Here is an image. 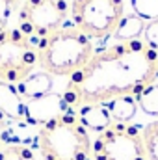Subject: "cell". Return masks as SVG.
<instances>
[{
	"label": "cell",
	"mask_w": 158,
	"mask_h": 160,
	"mask_svg": "<svg viewBox=\"0 0 158 160\" xmlns=\"http://www.w3.org/2000/svg\"><path fill=\"white\" fill-rule=\"evenodd\" d=\"M0 112L9 121H24V101L13 84L0 82Z\"/></svg>",
	"instance_id": "cell-9"
},
{
	"label": "cell",
	"mask_w": 158,
	"mask_h": 160,
	"mask_svg": "<svg viewBox=\"0 0 158 160\" xmlns=\"http://www.w3.org/2000/svg\"><path fill=\"white\" fill-rule=\"evenodd\" d=\"M71 22L89 39L116 34L125 17V0H71Z\"/></svg>",
	"instance_id": "cell-4"
},
{
	"label": "cell",
	"mask_w": 158,
	"mask_h": 160,
	"mask_svg": "<svg viewBox=\"0 0 158 160\" xmlns=\"http://www.w3.org/2000/svg\"><path fill=\"white\" fill-rule=\"evenodd\" d=\"M136 102L138 106L149 114V116H158V84H151L147 86L141 93L136 95Z\"/></svg>",
	"instance_id": "cell-15"
},
{
	"label": "cell",
	"mask_w": 158,
	"mask_h": 160,
	"mask_svg": "<svg viewBox=\"0 0 158 160\" xmlns=\"http://www.w3.org/2000/svg\"><path fill=\"white\" fill-rule=\"evenodd\" d=\"M141 136H143V143H145L149 160H158V119L145 125L141 128Z\"/></svg>",
	"instance_id": "cell-16"
},
{
	"label": "cell",
	"mask_w": 158,
	"mask_h": 160,
	"mask_svg": "<svg viewBox=\"0 0 158 160\" xmlns=\"http://www.w3.org/2000/svg\"><path fill=\"white\" fill-rule=\"evenodd\" d=\"M158 78V50L143 39L121 41L95 50L86 67L75 73L63 95L69 108L106 104L117 97H136Z\"/></svg>",
	"instance_id": "cell-1"
},
{
	"label": "cell",
	"mask_w": 158,
	"mask_h": 160,
	"mask_svg": "<svg viewBox=\"0 0 158 160\" xmlns=\"http://www.w3.org/2000/svg\"><path fill=\"white\" fill-rule=\"evenodd\" d=\"M0 160H37V155L26 145L4 142L0 145Z\"/></svg>",
	"instance_id": "cell-14"
},
{
	"label": "cell",
	"mask_w": 158,
	"mask_h": 160,
	"mask_svg": "<svg viewBox=\"0 0 158 160\" xmlns=\"http://www.w3.org/2000/svg\"><path fill=\"white\" fill-rule=\"evenodd\" d=\"M136 108H138V102H136V97H132V95L117 97V99L106 102V110L110 112L112 121H119V123H128L134 118Z\"/></svg>",
	"instance_id": "cell-12"
},
{
	"label": "cell",
	"mask_w": 158,
	"mask_h": 160,
	"mask_svg": "<svg viewBox=\"0 0 158 160\" xmlns=\"http://www.w3.org/2000/svg\"><path fill=\"white\" fill-rule=\"evenodd\" d=\"M13 2H15V6H17V8H21V4H22L24 0H13Z\"/></svg>",
	"instance_id": "cell-21"
},
{
	"label": "cell",
	"mask_w": 158,
	"mask_h": 160,
	"mask_svg": "<svg viewBox=\"0 0 158 160\" xmlns=\"http://www.w3.org/2000/svg\"><path fill=\"white\" fill-rule=\"evenodd\" d=\"M143 41L151 47L158 50V19L156 21H151L149 24H145V30H143Z\"/></svg>",
	"instance_id": "cell-19"
},
{
	"label": "cell",
	"mask_w": 158,
	"mask_h": 160,
	"mask_svg": "<svg viewBox=\"0 0 158 160\" xmlns=\"http://www.w3.org/2000/svg\"><path fill=\"white\" fill-rule=\"evenodd\" d=\"M37 65L50 77H73L87 65L95 54L91 39L71 22L52 32L48 38L37 39Z\"/></svg>",
	"instance_id": "cell-2"
},
{
	"label": "cell",
	"mask_w": 158,
	"mask_h": 160,
	"mask_svg": "<svg viewBox=\"0 0 158 160\" xmlns=\"http://www.w3.org/2000/svg\"><path fill=\"white\" fill-rule=\"evenodd\" d=\"M78 119L80 123L95 132H102L106 130L114 121L110 118V112L106 110L104 104H87V106H80L78 108Z\"/></svg>",
	"instance_id": "cell-11"
},
{
	"label": "cell",
	"mask_w": 158,
	"mask_h": 160,
	"mask_svg": "<svg viewBox=\"0 0 158 160\" xmlns=\"http://www.w3.org/2000/svg\"><path fill=\"white\" fill-rule=\"evenodd\" d=\"M7 128H9V119L0 112V145L6 142V134H7Z\"/></svg>",
	"instance_id": "cell-20"
},
{
	"label": "cell",
	"mask_w": 158,
	"mask_h": 160,
	"mask_svg": "<svg viewBox=\"0 0 158 160\" xmlns=\"http://www.w3.org/2000/svg\"><path fill=\"white\" fill-rule=\"evenodd\" d=\"M43 160H91V138L75 110L39 127L36 138Z\"/></svg>",
	"instance_id": "cell-3"
},
{
	"label": "cell",
	"mask_w": 158,
	"mask_h": 160,
	"mask_svg": "<svg viewBox=\"0 0 158 160\" xmlns=\"http://www.w3.org/2000/svg\"><path fill=\"white\" fill-rule=\"evenodd\" d=\"M69 110H73V108H69V104L63 101V95L50 91L43 97L24 102V112H26L24 121H28L30 125H36V127H43L50 121L58 119L60 116H63Z\"/></svg>",
	"instance_id": "cell-8"
},
{
	"label": "cell",
	"mask_w": 158,
	"mask_h": 160,
	"mask_svg": "<svg viewBox=\"0 0 158 160\" xmlns=\"http://www.w3.org/2000/svg\"><path fill=\"white\" fill-rule=\"evenodd\" d=\"M17 9L13 0H0V32H4L9 24V17L11 13Z\"/></svg>",
	"instance_id": "cell-18"
},
{
	"label": "cell",
	"mask_w": 158,
	"mask_h": 160,
	"mask_svg": "<svg viewBox=\"0 0 158 160\" xmlns=\"http://www.w3.org/2000/svg\"><path fill=\"white\" fill-rule=\"evenodd\" d=\"M37 38L24 36L17 26L0 32V82L21 84L37 65Z\"/></svg>",
	"instance_id": "cell-5"
},
{
	"label": "cell",
	"mask_w": 158,
	"mask_h": 160,
	"mask_svg": "<svg viewBox=\"0 0 158 160\" xmlns=\"http://www.w3.org/2000/svg\"><path fill=\"white\" fill-rule=\"evenodd\" d=\"M93 160H149L141 127L114 121L91 145Z\"/></svg>",
	"instance_id": "cell-6"
},
{
	"label": "cell",
	"mask_w": 158,
	"mask_h": 160,
	"mask_svg": "<svg viewBox=\"0 0 158 160\" xmlns=\"http://www.w3.org/2000/svg\"><path fill=\"white\" fill-rule=\"evenodd\" d=\"M134 15L141 17L143 21H156L158 19V0H130Z\"/></svg>",
	"instance_id": "cell-17"
},
{
	"label": "cell",
	"mask_w": 158,
	"mask_h": 160,
	"mask_svg": "<svg viewBox=\"0 0 158 160\" xmlns=\"http://www.w3.org/2000/svg\"><path fill=\"white\" fill-rule=\"evenodd\" d=\"M17 91L26 101L43 97V95L52 91V77L48 73H45V71L32 73L28 78H24L21 84H17Z\"/></svg>",
	"instance_id": "cell-10"
},
{
	"label": "cell",
	"mask_w": 158,
	"mask_h": 160,
	"mask_svg": "<svg viewBox=\"0 0 158 160\" xmlns=\"http://www.w3.org/2000/svg\"><path fill=\"white\" fill-rule=\"evenodd\" d=\"M145 30V22L138 15H125L123 21L119 22L117 30L114 38L119 41H130V39H140V36Z\"/></svg>",
	"instance_id": "cell-13"
},
{
	"label": "cell",
	"mask_w": 158,
	"mask_h": 160,
	"mask_svg": "<svg viewBox=\"0 0 158 160\" xmlns=\"http://www.w3.org/2000/svg\"><path fill=\"white\" fill-rule=\"evenodd\" d=\"M67 0H24L19 13V30L28 38H48L69 17Z\"/></svg>",
	"instance_id": "cell-7"
}]
</instances>
